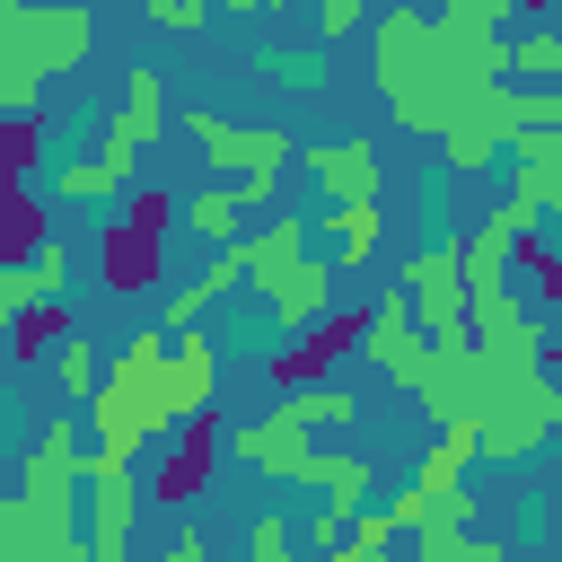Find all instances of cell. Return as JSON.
I'll use <instances>...</instances> for the list:
<instances>
[{"label": "cell", "mask_w": 562, "mask_h": 562, "mask_svg": "<svg viewBox=\"0 0 562 562\" xmlns=\"http://www.w3.org/2000/svg\"><path fill=\"white\" fill-rule=\"evenodd\" d=\"M18 9H26V0H0V35H9V26H18Z\"/></svg>", "instance_id": "39"}, {"label": "cell", "mask_w": 562, "mask_h": 562, "mask_svg": "<svg viewBox=\"0 0 562 562\" xmlns=\"http://www.w3.org/2000/svg\"><path fill=\"white\" fill-rule=\"evenodd\" d=\"M290 553H299V536H290V527L263 509V518L246 527V562H290Z\"/></svg>", "instance_id": "32"}, {"label": "cell", "mask_w": 562, "mask_h": 562, "mask_svg": "<svg viewBox=\"0 0 562 562\" xmlns=\"http://www.w3.org/2000/svg\"><path fill=\"white\" fill-rule=\"evenodd\" d=\"M167 562H211V536H202V527H176V536H167Z\"/></svg>", "instance_id": "38"}, {"label": "cell", "mask_w": 562, "mask_h": 562, "mask_svg": "<svg viewBox=\"0 0 562 562\" xmlns=\"http://www.w3.org/2000/svg\"><path fill=\"white\" fill-rule=\"evenodd\" d=\"M263 79H281V88H316V53H263Z\"/></svg>", "instance_id": "35"}, {"label": "cell", "mask_w": 562, "mask_h": 562, "mask_svg": "<svg viewBox=\"0 0 562 562\" xmlns=\"http://www.w3.org/2000/svg\"><path fill=\"white\" fill-rule=\"evenodd\" d=\"M44 88H53V79L0 44V114H35V105H44Z\"/></svg>", "instance_id": "30"}, {"label": "cell", "mask_w": 562, "mask_h": 562, "mask_svg": "<svg viewBox=\"0 0 562 562\" xmlns=\"http://www.w3.org/2000/svg\"><path fill=\"white\" fill-rule=\"evenodd\" d=\"M61 334H70V307H61V299H44V307H18V316H9V351H18V360H53V342H61Z\"/></svg>", "instance_id": "28"}, {"label": "cell", "mask_w": 562, "mask_h": 562, "mask_svg": "<svg viewBox=\"0 0 562 562\" xmlns=\"http://www.w3.org/2000/svg\"><path fill=\"white\" fill-rule=\"evenodd\" d=\"M299 167L325 184V202H378V140H307Z\"/></svg>", "instance_id": "16"}, {"label": "cell", "mask_w": 562, "mask_h": 562, "mask_svg": "<svg viewBox=\"0 0 562 562\" xmlns=\"http://www.w3.org/2000/svg\"><path fill=\"white\" fill-rule=\"evenodd\" d=\"M465 325H474V342H483L492 360H544V369H553V316H536L509 281H501V290H474V299H465Z\"/></svg>", "instance_id": "10"}, {"label": "cell", "mask_w": 562, "mask_h": 562, "mask_svg": "<svg viewBox=\"0 0 562 562\" xmlns=\"http://www.w3.org/2000/svg\"><path fill=\"white\" fill-rule=\"evenodd\" d=\"M509 79L562 88V26H518V35H509Z\"/></svg>", "instance_id": "25"}, {"label": "cell", "mask_w": 562, "mask_h": 562, "mask_svg": "<svg viewBox=\"0 0 562 562\" xmlns=\"http://www.w3.org/2000/svg\"><path fill=\"white\" fill-rule=\"evenodd\" d=\"M360 9H369V0H316V44H351Z\"/></svg>", "instance_id": "33"}, {"label": "cell", "mask_w": 562, "mask_h": 562, "mask_svg": "<svg viewBox=\"0 0 562 562\" xmlns=\"http://www.w3.org/2000/svg\"><path fill=\"white\" fill-rule=\"evenodd\" d=\"M211 422H184L176 430V448H167V465H158V483H149V501H167V509H184L193 492H202V474H211Z\"/></svg>", "instance_id": "20"}, {"label": "cell", "mask_w": 562, "mask_h": 562, "mask_svg": "<svg viewBox=\"0 0 562 562\" xmlns=\"http://www.w3.org/2000/svg\"><path fill=\"white\" fill-rule=\"evenodd\" d=\"M18 492H26L35 509H53V518H79V492H88V448H79V422H53V430L26 448Z\"/></svg>", "instance_id": "11"}, {"label": "cell", "mask_w": 562, "mask_h": 562, "mask_svg": "<svg viewBox=\"0 0 562 562\" xmlns=\"http://www.w3.org/2000/svg\"><path fill=\"white\" fill-rule=\"evenodd\" d=\"M0 44H9L18 61H35L44 79H61V70H79V61L97 53V9H88V0H26Z\"/></svg>", "instance_id": "6"}, {"label": "cell", "mask_w": 562, "mask_h": 562, "mask_svg": "<svg viewBox=\"0 0 562 562\" xmlns=\"http://www.w3.org/2000/svg\"><path fill=\"white\" fill-rule=\"evenodd\" d=\"M553 430H562V378L544 360H501L492 369V395H483V457L492 465H518Z\"/></svg>", "instance_id": "3"}, {"label": "cell", "mask_w": 562, "mask_h": 562, "mask_svg": "<svg viewBox=\"0 0 562 562\" xmlns=\"http://www.w3.org/2000/svg\"><path fill=\"white\" fill-rule=\"evenodd\" d=\"M509 272H527V307L562 325V246H544V237L527 228V237L509 246Z\"/></svg>", "instance_id": "22"}, {"label": "cell", "mask_w": 562, "mask_h": 562, "mask_svg": "<svg viewBox=\"0 0 562 562\" xmlns=\"http://www.w3.org/2000/svg\"><path fill=\"white\" fill-rule=\"evenodd\" d=\"M44 184H53V202H114V193H123V176H114L105 158H61Z\"/></svg>", "instance_id": "29"}, {"label": "cell", "mask_w": 562, "mask_h": 562, "mask_svg": "<svg viewBox=\"0 0 562 562\" xmlns=\"http://www.w3.org/2000/svg\"><path fill=\"white\" fill-rule=\"evenodd\" d=\"M509 158H518L509 193H527L536 211H562V123H536V132H518V140H509Z\"/></svg>", "instance_id": "18"}, {"label": "cell", "mask_w": 562, "mask_h": 562, "mask_svg": "<svg viewBox=\"0 0 562 562\" xmlns=\"http://www.w3.org/2000/svg\"><path fill=\"white\" fill-rule=\"evenodd\" d=\"M553 492H562V457H553Z\"/></svg>", "instance_id": "42"}, {"label": "cell", "mask_w": 562, "mask_h": 562, "mask_svg": "<svg viewBox=\"0 0 562 562\" xmlns=\"http://www.w3.org/2000/svg\"><path fill=\"white\" fill-rule=\"evenodd\" d=\"M149 9V26H167V35H193L202 18H211V0H140Z\"/></svg>", "instance_id": "34"}, {"label": "cell", "mask_w": 562, "mask_h": 562, "mask_svg": "<svg viewBox=\"0 0 562 562\" xmlns=\"http://www.w3.org/2000/svg\"><path fill=\"white\" fill-rule=\"evenodd\" d=\"M395 281H404V299H413V325H422L430 342H457V334H474V325H465V263H457V246H413V255L395 263Z\"/></svg>", "instance_id": "7"}, {"label": "cell", "mask_w": 562, "mask_h": 562, "mask_svg": "<svg viewBox=\"0 0 562 562\" xmlns=\"http://www.w3.org/2000/svg\"><path fill=\"white\" fill-rule=\"evenodd\" d=\"M281 9H290V0H281ZM307 9H316V0H307Z\"/></svg>", "instance_id": "43"}, {"label": "cell", "mask_w": 562, "mask_h": 562, "mask_svg": "<svg viewBox=\"0 0 562 562\" xmlns=\"http://www.w3.org/2000/svg\"><path fill=\"white\" fill-rule=\"evenodd\" d=\"M281 413H290L307 439H316V430H334V422H360V413H351V386H334V378H316V386H290V395H281Z\"/></svg>", "instance_id": "27"}, {"label": "cell", "mask_w": 562, "mask_h": 562, "mask_svg": "<svg viewBox=\"0 0 562 562\" xmlns=\"http://www.w3.org/2000/svg\"><path fill=\"white\" fill-rule=\"evenodd\" d=\"M263 290V307H272V325L281 334H307L325 307H342L334 290H342V272H334V255H299V263H281L272 281H255Z\"/></svg>", "instance_id": "15"}, {"label": "cell", "mask_w": 562, "mask_h": 562, "mask_svg": "<svg viewBox=\"0 0 562 562\" xmlns=\"http://www.w3.org/2000/svg\"><path fill=\"white\" fill-rule=\"evenodd\" d=\"M167 351H176V334H167V325H140V334L105 360V378H97V395H88V430H97V448L140 457L149 439H167L176 422H193V413L176 404V369H167Z\"/></svg>", "instance_id": "2"}, {"label": "cell", "mask_w": 562, "mask_h": 562, "mask_svg": "<svg viewBox=\"0 0 562 562\" xmlns=\"http://www.w3.org/2000/svg\"><path fill=\"white\" fill-rule=\"evenodd\" d=\"M378 246H386V211H378V202H325V255H334L342 281L369 272Z\"/></svg>", "instance_id": "17"}, {"label": "cell", "mask_w": 562, "mask_h": 562, "mask_svg": "<svg viewBox=\"0 0 562 562\" xmlns=\"http://www.w3.org/2000/svg\"><path fill=\"white\" fill-rule=\"evenodd\" d=\"M167 220H176V202H167L158 184H140V193H123V202H114V220H105V246H97V281H105L114 299H132V290H149V281H158Z\"/></svg>", "instance_id": "4"}, {"label": "cell", "mask_w": 562, "mask_h": 562, "mask_svg": "<svg viewBox=\"0 0 562 562\" xmlns=\"http://www.w3.org/2000/svg\"><path fill=\"white\" fill-rule=\"evenodd\" d=\"M167 369H176V404H184V413H202V404H211V369H220L211 334H202V325H193V334H176Z\"/></svg>", "instance_id": "24"}, {"label": "cell", "mask_w": 562, "mask_h": 562, "mask_svg": "<svg viewBox=\"0 0 562 562\" xmlns=\"http://www.w3.org/2000/svg\"><path fill=\"white\" fill-rule=\"evenodd\" d=\"M492 149H509V132H501L492 114H465V123H448V132H439L448 176H483V167H492Z\"/></svg>", "instance_id": "23"}, {"label": "cell", "mask_w": 562, "mask_h": 562, "mask_svg": "<svg viewBox=\"0 0 562 562\" xmlns=\"http://www.w3.org/2000/svg\"><path fill=\"white\" fill-rule=\"evenodd\" d=\"M518 9H527V18H544V9H553V0H518Z\"/></svg>", "instance_id": "41"}, {"label": "cell", "mask_w": 562, "mask_h": 562, "mask_svg": "<svg viewBox=\"0 0 562 562\" xmlns=\"http://www.w3.org/2000/svg\"><path fill=\"white\" fill-rule=\"evenodd\" d=\"M220 9H246V18H255V9H281V0H220Z\"/></svg>", "instance_id": "40"}, {"label": "cell", "mask_w": 562, "mask_h": 562, "mask_svg": "<svg viewBox=\"0 0 562 562\" xmlns=\"http://www.w3.org/2000/svg\"><path fill=\"white\" fill-rule=\"evenodd\" d=\"M342 536H351V518H342V509H334V501H325V509H316V518H307V536H299V544H316V553H334V544H342Z\"/></svg>", "instance_id": "36"}, {"label": "cell", "mask_w": 562, "mask_h": 562, "mask_svg": "<svg viewBox=\"0 0 562 562\" xmlns=\"http://www.w3.org/2000/svg\"><path fill=\"white\" fill-rule=\"evenodd\" d=\"M307 237H316V228H307L299 211H281V220L246 228V237H237V246H246V281H272L281 263H299V255H307Z\"/></svg>", "instance_id": "21"}, {"label": "cell", "mask_w": 562, "mask_h": 562, "mask_svg": "<svg viewBox=\"0 0 562 562\" xmlns=\"http://www.w3.org/2000/svg\"><path fill=\"white\" fill-rule=\"evenodd\" d=\"M176 220H184L202 246H237V237H246V193H237V176H211V184H193V193L176 202Z\"/></svg>", "instance_id": "19"}, {"label": "cell", "mask_w": 562, "mask_h": 562, "mask_svg": "<svg viewBox=\"0 0 562 562\" xmlns=\"http://www.w3.org/2000/svg\"><path fill=\"white\" fill-rule=\"evenodd\" d=\"M0 562H88V536L79 518H53L26 492H0Z\"/></svg>", "instance_id": "14"}, {"label": "cell", "mask_w": 562, "mask_h": 562, "mask_svg": "<svg viewBox=\"0 0 562 562\" xmlns=\"http://www.w3.org/2000/svg\"><path fill=\"white\" fill-rule=\"evenodd\" d=\"M237 193H246V211H272V202H281V167H263V176H237Z\"/></svg>", "instance_id": "37"}, {"label": "cell", "mask_w": 562, "mask_h": 562, "mask_svg": "<svg viewBox=\"0 0 562 562\" xmlns=\"http://www.w3.org/2000/svg\"><path fill=\"white\" fill-rule=\"evenodd\" d=\"M44 369H53V386H61L70 404H88V395H97V378H105V360H97V342H88L79 325L53 342V360H44Z\"/></svg>", "instance_id": "26"}, {"label": "cell", "mask_w": 562, "mask_h": 562, "mask_svg": "<svg viewBox=\"0 0 562 562\" xmlns=\"http://www.w3.org/2000/svg\"><path fill=\"white\" fill-rule=\"evenodd\" d=\"M44 167L35 114H0V263H26L44 246V211L26 202V176Z\"/></svg>", "instance_id": "5"}, {"label": "cell", "mask_w": 562, "mask_h": 562, "mask_svg": "<svg viewBox=\"0 0 562 562\" xmlns=\"http://www.w3.org/2000/svg\"><path fill=\"white\" fill-rule=\"evenodd\" d=\"M158 132H167V79H158L149 61H132V70H123V105H114V123H105V149H97V158L132 184V167H140V149H149Z\"/></svg>", "instance_id": "12"}, {"label": "cell", "mask_w": 562, "mask_h": 562, "mask_svg": "<svg viewBox=\"0 0 562 562\" xmlns=\"http://www.w3.org/2000/svg\"><path fill=\"white\" fill-rule=\"evenodd\" d=\"M369 79L386 97V114L404 132H448L465 114H483V97L509 79V35H474L422 9H386L369 26Z\"/></svg>", "instance_id": "1"}, {"label": "cell", "mask_w": 562, "mask_h": 562, "mask_svg": "<svg viewBox=\"0 0 562 562\" xmlns=\"http://www.w3.org/2000/svg\"><path fill=\"white\" fill-rule=\"evenodd\" d=\"M439 18H448V26H474V35H509L518 0H439Z\"/></svg>", "instance_id": "31"}, {"label": "cell", "mask_w": 562, "mask_h": 562, "mask_svg": "<svg viewBox=\"0 0 562 562\" xmlns=\"http://www.w3.org/2000/svg\"><path fill=\"white\" fill-rule=\"evenodd\" d=\"M132 465L140 457L88 448V562H132V509H140Z\"/></svg>", "instance_id": "9"}, {"label": "cell", "mask_w": 562, "mask_h": 562, "mask_svg": "<svg viewBox=\"0 0 562 562\" xmlns=\"http://www.w3.org/2000/svg\"><path fill=\"white\" fill-rule=\"evenodd\" d=\"M360 334H369V307H325L307 334H299V351H272L263 360V378L290 395V386H316V378H334V360L342 351H360Z\"/></svg>", "instance_id": "13"}, {"label": "cell", "mask_w": 562, "mask_h": 562, "mask_svg": "<svg viewBox=\"0 0 562 562\" xmlns=\"http://www.w3.org/2000/svg\"><path fill=\"white\" fill-rule=\"evenodd\" d=\"M184 140L202 149L211 176H263V167H290V132H281V123H228V114L193 105V114H184Z\"/></svg>", "instance_id": "8"}]
</instances>
